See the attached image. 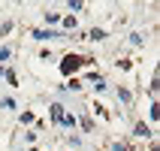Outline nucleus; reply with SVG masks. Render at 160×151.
Instances as JSON below:
<instances>
[{"mask_svg": "<svg viewBox=\"0 0 160 151\" xmlns=\"http://www.w3.org/2000/svg\"><path fill=\"white\" fill-rule=\"evenodd\" d=\"M61 124H63V127H76V118H72V115H67V112H63V118H61Z\"/></svg>", "mask_w": 160, "mask_h": 151, "instance_id": "obj_8", "label": "nucleus"}, {"mask_svg": "<svg viewBox=\"0 0 160 151\" xmlns=\"http://www.w3.org/2000/svg\"><path fill=\"white\" fill-rule=\"evenodd\" d=\"M33 39H39V43H45V39H63L61 30H33Z\"/></svg>", "mask_w": 160, "mask_h": 151, "instance_id": "obj_2", "label": "nucleus"}, {"mask_svg": "<svg viewBox=\"0 0 160 151\" xmlns=\"http://www.w3.org/2000/svg\"><path fill=\"white\" fill-rule=\"evenodd\" d=\"M103 36H106V30H100V27H94V30H91V33L85 36V39H94V43H97V39H103Z\"/></svg>", "mask_w": 160, "mask_h": 151, "instance_id": "obj_4", "label": "nucleus"}, {"mask_svg": "<svg viewBox=\"0 0 160 151\" xmlns=\"http://www.w3.org/2000/svg\"><path fill=\"white\" fill-rule=\"evenodd\" d=\"M0 73H6V70H3V67H0Z\"/></svg>", "mask_w": 160, "mask_h": 151, "instance_id": "obj_13", "label": "nucleus"}, {"mask_svg": "<svg viewBox=\"0 0 160 151\" xmlns=\"http://www.w3.org/2000/svg\"><path fill=\"white\" fill-rule=\"evenodd\" d=\"M30 151H36V148H30Z\"/></svg>", "mask_w": 160, "mask_h": 151, "instance_id": "obj_14", "label": "nucleus"}, {"mask_svg": "<svg viewBox=\"0 0 160 151\" xmlns=\"http://www.w3.org/2000/svg\"><path fill=\"white\" fill-rule=\"evenodd\" d=\"M52 118H54V124H61V118H63V106H61V103L52 106Z\"/></svg>", "mask_w": 160, "mask_h": 151, "instance_id": "obj_3", "label": "nucleus"}, {"mask_svg": "<svg viewBox=\"0 0 160 151\" xmlns=\"http://www.w3.org/2000/svg\"><path fill=\"white\" fill-rule=\"evenodd\" d=\"M91 82H94V88H97V91H106V82H103V76H97V73H94V76H91Z\"/></svg>", "mask_w": 160, "mask_h": 151, "instance_id": "obj_5", "label": "nucleus"}, {"mask_svg": "<svg viewBox=\"0 0 160 151\" xmlns=\"http://www.w3.org/2000/svg\"><path fill=\"white\" fill-rule=\"evenodd\" d=\"M9 54H12V48H6V45H3V48H0V61H9Z\"/></svg>", "mask_w": 160, "mask_h": 151, "instance_id": "obj_11", "label": "nucleus"}, {"mask_svg": "<svg viewBox=\"0 0 160 151\" xmlns=\"http://www.w3.org/2000/svg\"><path fill=\"white\" fill-rule=\"evenodd\" d=\"M85 63H91V58H79V54H67L63 58V63H61V73H76L79 67H85Z\"/></svg>", "mask_w": 160, "mask_h": 151, "instance_id": "obj_1", "label": "nucleus"}, {"mask_svg": "<svg viewBox=\"0 0 160 151\" xmlns=\"http://www.w3.org/2000/svg\"><path fill=\"white\" fill-rule=\"evenodd\" d=\"M118 100H121V103H130L133 97H130V91H127V88H118Z\"/></svg>", "mask_w": 160, "mask_h": 151, "instance_id": "obj_7", "label": "nucleus"}, {"mask_svg": "<svg viewBox=\"0 0 160 151\" xmlns=\"http://www.w3.org/2000/svg\"><path fill=\"white\" fill-rule=\"evenodd\" d=\"M112 151H130V148H127V145H121V142H118V145H112Z\"/></svg>", "mask_w": 160, "mask_h": 151, "instance_id": "obj_12", "label": "nucleus"}, {"mask_svg": "<svg viewBox=\"0 0 160 151\" xmlns=\"http://www.w3.org/2000/svg\"><path fill=\"white\" fill-rule=\"evenodd\" d=\"M0 103H3V109H15V100H12V97H3Z\"/></svg>", "mask_w": 160, "mask_h": 151, "instance_id": "obj_10", "label": "nucleus"}, {"mask_svg": "<svg viewBox=\"0 0 160 151\" xmlns=\"http://www.w3.org/2000/svg\"><path fill=\"white\" fill-rule=\"evenodd\" d=\"M45 21H48V24H54V21H61V15H58V12H45Z\"/></svg>", "mask_w": 160, "mask_h": 151, "instance_id": "obj_9", "label": "nucleus"}, {"mask_svg": "<svg viewBox=\"0 0 160 151\" xmlns=\"http://www.w3.org/2000/svg\"><path fill=\"white\" fill-rule=\"evenodd\" d=\"M133 133L139 136V139H145V136H151V130H148L145 124H136V130H133Z\"/></svg>", "mask_w": 160, "mask_h": 151, "instance_id": "obj_6", "label": "nucleus"}]
</instances>
